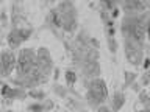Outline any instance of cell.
Masks as SVG:
<instances>
[{
	"label": "cell",
	"mask_w": 150,
	"mask_h": 112,
	"mask_svg": "<svg viewBox=\"0 0 150 112\" xmlns=\"http://www.w3.org/2000/svg\"><path fill=\"white\" fill-rule=\"evenodd\" d=\"M149 83H150V75H149L147 70H145V72L142 73V78H141V84L145 87V86H149Z\"/></svg>",
	"instance_id": "21"
},
{
	"label": "cell",
	"mask_w": 150,
	"mask_h": 112,
	"mask_svg": "<svg viewBox=\"0 0 150 112\" xmlns=\"http://www.w3.org/2000/svg\"><path fill=\"white\" fill-rule=\"evenodd\" d=\"M63 33L74 34L78 30V9L72 2H61L55 6Z\"/></svg>",
	"instance_id": "4"
},
{
	"label": "cell",
	"mask_w": 150,
	"mask_h": 112,
	"mask_svg": "<svg viewBox=\"0 0 150 112\" xmlns=\"http://www.w3.org/2000/svg\"><path fill=\"white\" fill-rule=\"evenodd\" d=\"M64 78H66V87H72L75 83H77V72L72 69H67L64 72Z\"/></svg>",
	"instance_id": "17"
},
{
	"label": "cell",
	"mask_w": 150,
	"mask_h": 112,
	"mask_svg": "<svg viewBox=\"0 0 150 112\" xmlns=\"http://www.w3.org/2000/svg\"><path fill=\"white\" fill-rule=\"evenodd\" d=\"M53 72H55V75H53V79H55V83H56V79L59 78V70H58V69H55Z\"/></svg>",
	"instance_id": "24"
},
{
	"label": "cell",
	"mask_w": 150,
	"mask_h": 112,
	"mask_svg": "<svg viewBox=\"0 0 150 112\" xmlns=\"http://www.w3.org/2000/svg\"><path fill=\"white\" fill-rule=\"evenodd\" d=\"M39 30H49L52 34H53L59 42H63L66 37H64V33L61 31V27H59V20H58V14H56V9L55 6L49 9V13L45 14V19H44V23Z\"/></svg>",
	"instance_id": "8"
},
{
	"label": "cell",
	"mask_w": 150,
	"mask_h": 112,
	"mask_svg": "<svg viewBox=\"0 0 150 112\" xmlns=\"http://www.w3.org/2000/svg\"><path fill=\"white\" fill-rule=\"evenodd\" d=\"M141 112H150V109H142V111H141Z\"/></svg>",
	"instance_id": "25"
},
{
	"label": "cell",
	"mask_w": 150,
	"mask_h": 112,
	"mask_svg": "<svg viewBox=\"0 0 150 112\" xmlns=\"http://www.w3.org/2000/svg\"><path fill=\"white\" fill-rule=\"evenodd\" d=\"M0 97H2L3 104H9L16 100H25V98H28V93L21 87H14L11 84L0 83Z\"/></svg>",
	"instance_id": "9"
},
{
	"label": "cell",
	"mask_w": 150,
	"mask_h": 112,
	"mask_svg": "<svg viewBox=\"0 0 150 112\" xmlns=\"http://www.w3.org/2000/svg\"><path fill=\"white\" fill-rule=\"evenodd\" d=\"M63 45L66 47L67 53L72 59V64L75 69L83 76V81H89L92 78H98L102 75V65H100V55L98 50L91 45L81 44L78 41H63Z\"/></svg>",
	"instance_id": "1"
},
{
	"label": "cell",
	"mask_w": 150,
	"mask_h": 112,
	"mask_svg": "<svg viewBox=\"0 0 150 112\" xmlns=\"http://www.w3.org/2000/svg\"><path fill=\"white\" fill-rule=\"evenodd\" d=\"M142 62H144V70H147V69H149V62H150V59H149V58H145V59L142 61Z\"/></svg>",
	"instance_id": "23"
},
{
	"label": "cell",
	"mask_w": 150,
	"mask_h": 112,
	"mask_svg": "<svg viewBox=\"0 0 150 112\" xmlns=\"http://www.w3.org/2000/svg\"><path fill=\"white\" fill-rule=\"evenodd\" d=\"M52 90H53V93H55L56 97L63 98V100H66V98L69 97V89L66 87V86H61V84H58V83L52 84Z\"/></svg>",
	"instance_id": "15"
},
{
	"label": "cell",
	"mask_w": 150,
	"mask_h": 112,
	"mask_svg": "<svg viewBox=\"0 0 150 112\" xmlns=\"http://www.w3.org/2000/svg\"><path fill=\"white\" fill-rule=\"evenodd\" d=\"M147 30H149V13L147 11L122 17V23H120L122 37H128L131 41H136L139 44L145 45Z\"/></svg>",
	"instance_id": "2"
},
{
	"label": "cell",
	"mask_w": 150,
	"mask_h": 112,
	"mask_svg": "<svg viewBox=\"0 0 150 112\" xmlns=\"http://www.w3.org/2000/svg\"><path fill=\"white\" fill-rule=\"evenodd\" d=\"M36 67L39 70V73L42 75V78L49 83L50 75L53 73V58H52L50 51L45 48V47H39L36 51Z\"/></svg>",
	"instance_id": "6"
},
{
	"label": "cell",
	"mask_w": 150,
	"mask_h": 112,
	"mask_svg": "<svg viewBox=\"0 0 150 112\" xmlns=\"http://www.w3.org/2000/svg\"><path fill=\"white\" fill-rule=\"evenodd\" d=\"M138 100H139L141 104H142L144 109H150V98H149V93H147L145 89H141V90H139Z\"/></svg>",
	"instance_id": "18"
},
{
	"label": "cell",
	"mask_w": 150,
	"mask_h": 112,
	"mask_svg": "<svg viewBox=\"0 0 150 112\" xmlns=\"http://www.w3.org/2000/svg\"><path fill=\"white\" fill-rule=\"evenodd\" d=\"M117 6H120V9L125 13V16L130 14H141L147 11V3L139 2V0H127V2L117 3Z\"/></svg>",
	"instance_id": "12"
},
{
	"label": "cell",
	"mask_w": 150,
	"mask_h": 112,
	"mask_svg": "<svg viewBox=\"0 0 150 112\" xmlns=\"http://www.w3.org/2000/svg\"><path fill=\"white\" fill-rule=\"evenodd\" d=\"M122 44H124V53L127 61L133 65V67H139L144 59V50L145 45L139 44L136 41H131L128 37H122Z\"/></svg>",
	"instance_id": "5"
},
{
	"label": "cell",
	"mask_w": 150,
	"mask_h": 112,
	"mask_svg": "<svg viewBox=\"0 0 150 112\" xmlns=\"http://www.w3.org/2000/svg\"><path fill=\"white\" fill-rule=\"evenodd\" d=\"M16 62H17V56L13 50L0 51V76L9 78V75L16 69Z\"/></svg>",
	"instance_id": "10"
},
{
	"label": "cell",
	"mask_w": 150,
	"mask_h": 112,
	"mask_svg": "<svg viewBox=\"0 0 150 112\" xmlns=\"http://www.w3.org/2000/svg\"><path fill=\"white\" fill-rule=\"evenodd\" d=\"M64 112H70V111H64Z\"/></svg>",
	"instance_id": "27"
},
{
	"label": "cell",
	"mask_w": 150,
	"mask_h": 112,
	"mask_svg": "<svg viewBox=\"0 0 150 112\" xmlns=\"http://www.w3.org/2000/svg\"><path fill=\"white\" fill-rule=\"evenodd\" d=\"M53 101L49 100V98H45V100L42 101H35L31 103L30 106H28V111L30 112H50L52 109H53Z\"/></svg>",
	"instance_id": "13"
},
{
	"label": "cell",
	"mask_w": 150,
	"mask_h": 112,
	"mask_svg": "<svg viewBox=\"0 0 150 112\" xmlns=\"http://www.w3.org/2000/svg\"><path fill=\"white\" fill-rule=\"evenodd\" d=\"M108 101H110V107L114 112H119L122 107H124L125 104V101H127V98H125V93L124 92H114L112 93V97L111 98H108Z\"/></svg>",
	"instance_id": "14"
},
{
	"label": "cell",
	"mask_w": 150,
	"mask_h": 112,
	"mask_svg": "<svg viewBox=\"0 0 150 112\" xmlns=\"http://www.w3.org/2000/svg\"><path fill=\"white\" fill-rule=\"evenodd\" d=\"M35 33L33 27H21V28H11L6 36V42L9 45V50H17L22 45V42L28 41L31 37V34Z\"/></svg>",
	"instance_id": "7"
},
{
	"label": "cell",
	"mask_w": 150,
	"mask_h": 112,
	"mask_svg": "<svg viewBox=\"0 0 150 112\" xmlns=\"http://www.w3.org/2000/svg\"><path fill=\"white\" fill-rule=\"evenodd\" d=\"M27 93H28V97L33 98V100H36V101H42L47 98V93L44 90H39V89H31V90H28Z\"/></svg>",
	"instance_id": "19"
},
{
	"label": "cell",
	"mask_w": 150,
	"mask_h": 112,
	"mask_svg": "<svg viewBox=\"0 0 150 112\" xmlns=\"http://www.w3.org/2000/svg\"><path fill=\"white\" fill-rule=\"evenodd\" d=\"M84 87H86V95H84V103L96 109V107L105 104L108 101V87H106V83L102 76L98 78H92L89 81H84Z\"/></svg>",
	"instance_id": "3"
},
{
	"label": "cell",
	"mask_w": 150,
	"mask_h": 112,
	"mask_svg": "<svg viewBox=\"0 0 150 112\" xmlns=\"http://www.w3.org/2000/svg\"><path fill=\"white\" fill-rule=\"evenodd\" d=\"M94 111H96V112H114V111H112L110 106H106V104H102V106H98V107H96Z\"/></svg>",
	"instance_id": "22"
},
{
	"label": "cell",
	"mask_w": 150,
	"mask_h": 112,
	"mask_svg": "<svg viewBox=\"0 0 150 112\" xmlns=\"http://www.w3.org/2000/svg\"><path fill=\"white\" fill-rule=\"evenodd\" d=\"M136 79H138V73L136 72H125L124 73V84H122V87L124 89L131 87V84H134Z\"/></svg>",
	"instance_id": "16"
},
{
	"label": "cell",
	"mask_w": 150,
	"mask_h": 112,
	"mask_svg": "<svg viewBox=\"0 0 150 112\" xmlns=\"http://www.w3.org/2000/svg\"><path fill=\"white\" fill-rule=\"evenodd\" d=\"M0 103H2V97H0Z\"/></svg>",
	"instance_id": "26"
},
{
	"label": "cell",
	"mask_w": 150,
	"mask_h": 112,
	"mask_svg": "<svg viewBox=\"0 0 150 112\" xmlns=\"http://www.w3.org/2000/svg\"><path fill=\"white\" fill-rule=\"evenodd\" d=\"M106 44H108V50L111 51V55L116 56L117 47H119V44H117V41H116V37H106Z\"/></svg>",
	"instance_id": "20"
},
{
	"label": "cell",
	"mask_w": 150,
	"mask_h": 112,
	"mask_svg": "<svg viewBox=\"0 0 150 112\" xmlns=\"http://www.w3.org/2000/svg\"><path fill=\"white\" fill-rule=\"evenodd\" d=\"M11 25L13 28H21V27H31L28 19L23 13V8L19 3L11 5Z\"/></svg>",
	"instance_id": "11"
}]
</instances>
